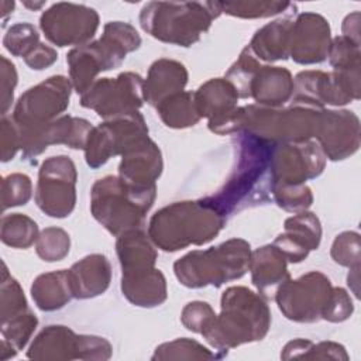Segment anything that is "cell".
Returning a JSON list of instances; mask_svg holds the SVG:
<instances>
[{
    "mask_svg": "<svg viewBox=\"0 0 361 361\" xmlns=\"http://www.w3.org/2000/svg\"><path fill=\"white\" fill-rule=\"evenodd\" d=\"M121 292L134 306L154 307L166 300V281L157 268L123 274Z\"/></svg>",
    "mask_w": 361,
    "mask_h": 361,
    "instance_id": "26",
    "label": "cell"
},
{
    "mask_svg": "<svg viewBox=\"0 0 361 361\" xmlns=\"http://www.w3.org/2000/svg\"><path fill=\"white\" fill-rule=\"evenodd\" d=\"M116 250L123 274H134L155 268L157 251L147 238V234L140 228L118 235Z\"/></svg>",
    "mask_w": 361,
    "mask_h": 361,
    "instance_id": "28",
    "label": "cell"
},
{
    "mask_svg": "<svg viewBox=\"0 0 361 361\" xmlns=\"http://www.w3.org/2000/svg\"><path fill=\"white\" fill-rule=\"evenodd\" d=\"M162 172V155L152 140H145L121 155L118 176L137 188L157 186L155 180Z\"/></svg>",
    "mask_w": 361,
    "mask_h": 361,
    "instance_id": "19",
    "label": "cell"
},
{
    "mask_svg": "<svg viewBox=\"0 0 361 361\" xmlns=\"http://www.w3.org/2000/svg\"><path fill=\"white\" fill-rule=\"evenodd\" d=\"M251 250L243 238H231L204 251L195 250L173 264L178 281L188 288L221 286L240 279L250 269Z\"/></svg>",
    "mask_w": 361,
    "mask_h": 361,
    "instance_id": "7",
    "label": "cell"
},
{
    "mask_svg": "<svg viewBox=\"0 0 361 361\" xmlns=\"http://www.w3.org/2000/svg\"><path fill=\"white\" fill-rule=\"evenodd\" d=\"M72 295L76 299H89L102 295L110 285L111 267L102 254H92L75 262L69 269Z\"/></svg>",
    "mask_w": 361,
    "mask_h": 361,
    "instance_id": "21",
    "label": "cell"
},
{
    "mask_svg": "<svg viewBox=\"0 0 361 361\" xmlns=\"http://www.w3.org/2000/svg\"><path fill=\"white\" fill-rule=\"evenodd\" d=\"M20 149L18 130L11 118L3 116L1 118V161L7 162L14 158Z\"/></svg>",
    "mask_w": 361,
    "mask_h": 361,
    "instance_id": "47",
    "label": "cell"
},
{
    "mask_svg": "<svg viewBox=\"0 0 361 361\" xmlns=\"http://www.w3.org/2000/svg\"><path fill=\"white\" fill-rule=\"evenodd\" d=\"M220 11L240 18H264L281 14L293 4L282 1H219Z\"/></svg>",
    "mask_w": 361,
    "mask_h": 361,
    "instance_id": "35",
    "label": "cell"
},
{
    "mask_svg": "<svg viewBox=\"0 0 361 361\" xmlns=\"http://www.w3.org/2000/svg\"><path fill=\"white\" fill-rule=\"evenodd\" d=\"M1 241L13 248H28L38 238L37 223L21 213H13L1 219Z\"/></svg>",
    "mask_w": 361,
    "mask_h": 361,
    "instance_id": "32",
    "label": "cell"
},
{
    "mask_svg": "<svg viewBox=\"0 0 361 361\" xmlns=\"http://www.w3.org/2000/svg\"><path fill=\"white\" fill-rule=\"evenodd\" d=\"M314 137L330 161H343L360 148V120L350 110H322Z\"/></svg>",
    "mask_w": 361,
    "mask_h": 361,
    "instance_id": "16",
    "label": "cell"
},
{
    "mask_svg": "<svg viewBox=\"0 0 361 361\" xmlns=\"http://www.w3.org/2000/svg\"><path fill=\"white\" fill-rule=\"evenodd\" d=\"M220 14L219 1H149L141 8L140 24L162 42L190 47Z\"/></svg>",
    "mask_w": 361,
    "mask_h": 361,
    "instance_id": "5",
    "label": "cell"
},
{
    "mask_svg": "<svg viewBox=\"0 0 361 361\" xmlns=\"http://www.w3.org/2000/svg\"><path fill=\"white\" fill-rule=\"evenodd\" d=\"M331 258L336 264L355 268L360 267V234L357 231H344L338 234L331 245Z\"/></svg>",
    "mask_w": 361,
    "mask_h": 361,
    "instance_id": "41",
    "label": "cell"
},
{
    "mask_svg": "<svg viewBox=\"0 0 361 361\" xmlns=\"http://www.w3.org/2000/svg\"><path fill=\"white\" fill-rule=\"evenodd\" d=\"M32 360H80V334L61 324L47 326L27 353Z\"/></svg>",
    "mask_w": 361,
    "mask_h": 361,
    "instance_id": "25",
    "label": "cell"
},
{
    "mask_svg": "<svg viewBox=\"0 0 361 361\" xmlns=\"http://www.w3.org/2000/svg\"><path fill=\"white\" fill-rule=\"evenodd\" d=\"M31 296L41 310L52 312L63 307L73 298L68 269L37 276L31 286Z\"/></svg>",
    "mask_w": 361,
    "mask_h": 361,
    "instance_id": "29",
    "label": "cell"
},
{
    "mask_svg": "<svg viewBox=\"0 0 361 361\" xmlns=\"http://www.w3.org/2000/svg\"><path fill=\"white\" fill-rule=\"evenodd\" d=\"M188 83V71L183 63L173 59H158L144 80V100L157 107L162 100L183 92Z\"/></svg>",
    "mask_w": 361,
    "mask_h": 361,
    "instance_id": "24",
    "label": "cell"
},
{
    "mask_svg": "<svg viewBox=\"0 0 361 361\" xmlns=\"http://www.w3.org/2000/svg\"><path fill=\"white\" fill-rule=\"evenodd\" d=\"M271 326V312L261 295L245 286H231L221 295V313L202 331L223 355L244 343L262 340Z\"/></svg>",
    "mask_w": 361,
    "mask_h": 361,
    "instance_id": "2",
    "label": "cell"
},
{
    "mask_svg": "<svg viewBox=\"0 0 361 361\" xmlns=\"http://www.w3.org/2000/svg\"><path fill=\"white\" fill-rule=\"evenodd\" d=\"M326 165V157L317 141L275 142L271 155L272 186L305 185L317 178Z\"/></svg>",
    "mask_w": 361,
    "mask_h": 361,
    "instance_id": "14",
    "label": "cell"
},
{
    "mask_svg": "<svg viewBox=\"0 0 361 361\" xmlns=\"http://www.w3.org/2000/svg\"><path fill=\"white\" fill-rule=\"evenodd\" d=\"M140 45L141 37L131 24L110 21L104 25L100 39L71 49L66 62L76 93L82 96L96 82L100 72L118 68L126 55L138 49Z\"/></svg>",
    "mask_w": 361,
    "mask_h": 361,
    "instance_id": "4",
    "label": "cell"
},
{
    "mask_svg": "<svg viewBox=\"0 0 361 361\" xmlns=\"http://www.w3.org/2000/svg\"><path fill=\"white\" fill-rule=\"evenodd\" d=\"M358 271H360V267L350 268V274L347 276V283L353 290V293L355 295V298H358V275H360Z\"/></svg>",
    "mask_w": 361,
    "mask_h": 361,
    "instance_id": "50",
    "label": "cell"
},
{
    "mask_svg": "<svg viewBox=\"0 0 361 361\" xmlns=\"http://www.w3.org/2000/svg\"><path fill=\"white\" fill-rule=\"evenodd\" d=\"M302 358L307 360H343L348 361V354L344 345L334 341H320L317 344L310 343L305 350Z\"/></svg>",
    "mask_w": 361,
    "mask_h": 361,
    "instance_id": "45",
    "label": "cell"
},
{
    "mask_svg": "<svg viewBox=\"0 0 361 361\" xmlns=\"http://www.w3.org/2000/svg\"><path fill=\"white\" fill-rule=\"evenodd\" d=\"M343 37L360 44V13L348 14L343 21Z\"/></svg>",
    "mask_w": 361,
    "mask_h": 361,
    "instance_id": "49",
    "label": "cell"
},
{
    "mask_svg": "<svg viewBox=\"0 0 361 361\" xmlns=\"http://www.w3.org/2000/svg\"><path fill=\"white\" fill-rule=\"evenodd\" d=\"M142 102L144 80L134 72L97 79L80 96V106L94 110L104 120L137 111Z\"/></svg>",
    "mask_w": 361,
    "mask_h": 361,
    "instance_id": "11",
    "label": "cell"
},
{
    "mask_svg": "<svg viewBox=\"0 0 361 361\" xmlns=\"http://www.w3.org/2000/svg\"><path fill=\"white\" fill-rule=\"evenodd\" d=\"M322 240V226L312 212H299L285 220V231L272 243L288 262L303 261L309 251L317 250Z\"/></svg>",
    "mask_w": 361,
    "mask_h": 361,
    "instance_id": "18",
    "label": "cell"
},
{
    "mask_svg": "<svg viewBox=\"0 0 361 361\" xmlns=\"http://www.w3.org/2000/svg\"><path fill=\"white\" fill-rule=\"evenodd\" d=\"M1 116H6L13 103L14 87L17 85V71L13 62L1 56Z\"/></svg>",
    "mask_w": 361,
    "mask_h": 361,
    "instance_id": "46",
    "label": "cell"
},
{
    "mask_svg": "<svg viewBox=\"0 0 361 361\" xmlns=\"http://www.w3.org/2000/svg\"><path fill=\"white\" fill-rule=\"evenodd\" d=\"M193 97L200 118H209L207 126H213L228 117L237 109L238 100L237 90L226 78L207 80L193 93Z\"/></svg>",
    "mask_w": 361,
    "mask_h": 361,
    "instance_id": "23",
    "label": "cell"
},
{
    "mask_svg": "<svg viewBox=\"0 0 361 361\" xmlns=\"http://www.w3.org/2000/svg\"><path fill=\"white\" fill-rule=\"evenodd\" d=\"M275 142L248 133H237L235 166L224 186L202 202L224 217L272 195L271 155Z\"/></svg>",
    "mask_w": 361,
    "mask_h": 361,
    "instance_id": "1",
    "label": "cell"
},
{
    "mask_svg": "<svg viewBox=\"0 0 361 361\" xmlns=\"http://www.w3.org/2000/svg\"><path fill=\"white\" fill-rule=\"evenodd\" d=\"M286 262L285 255L274 244L264 245L251 252L248 271H251V281L262 298H274L278 288L290 278Z\"/></svg>",
    "mask_w": 361,
    "mask_h": 361,
    "instance_id": "20",
    "label": "cell"
},
{
    "mask_svg": "<svg viewBox=\"0 0 361 361\" xmlns=\"http://www.w3.org/2000/svg\"><path fill=\"white\" fill-rule=\"evenodd\" d=\"M329 21L316 13H302L292 24L289 56L302 65L320 63L330 47Z\"/></svg>",
    "mask_w": 361,
    "mask_h": 361,
    "instance_id": "17",
    "label": "cell"
},
{
    "mask_svg": "<svg viewBox=\"0 0 361 361\" xmlns=\"http://www.w3.org/2000/svg\"><path fill=\"white\" fill-rule=\"evenodd\" d=\"M293 78L286 68L261 65L250 83V97L257 104L279 109L292 99Z\"/></svg>",
    "mask_w": 361,
    "mask_h": 361,
    "instance_id": "22",
    "label": "cell"
},
{
    "mask_svg": "<svg viewBox=\"0 0 361 361\" xmlns=\"http://www.w3.org/2000/svg\"><path fill=\"white\" fill-rule=\"evenodd\" d=\"M327 58L334 69H351L360 66V44L340 35L329 47Z\"/></svg>",
    "mask_w": 361,
    "mask_h": 361,
    "instance_id": "42",
    "label": "cell"
},
{
    "mask_svg": "<svg viewBox=\"0 0 361 361\" xmlns=\"http://www.w3.org/2000/svg\"><path fill=\"white\" fill-rule=\"evenodd\" d=\"M38 320L35 314L27 309L10 319L1 320V350L0 357L7 360L14 357L24 345L28 343L31 334L34 333Z\"/></svg>",
    "mask_w": 361,
    "mask_h": 361,
    "instance_id": "30",
    "label": "cell"
},
{
    "mask_svg": "<svg viewBox=\"0 0 361 361\" xmlns=\"http://www.w3.org/2000/svg\"><path fill=\"white\" fill-rule=\"evenodd\" d=\"M44 35L56 47L85 45L99 28L94 8L75 3H55L39 18Z\"/></svg>",
    "mask_w": 361,
    "mask_h": 361,
    "instance_id": "13",
    "label": "cell"
},
{
    "mask_svg": "<svg viewBox=\"0 0 361 361\" xmlns=\"http://www.w3.org/2000/svg\"><path fill=\"white\" fill-rule=\"evenodd\" d=\"M27 300L20 283L8 274L6 264H3L1 275V306L0 316L1 320L10 319L24 310H27Z\"/></svg>",
    "mask_w": 361,
    "mask_h": 361,
    "instance_id": "38",
    "label": "cell"
},
{
    "mask_svg": "<svg viewBox=\"0 0 361 361\" xmlns=\"http://www.w3.org/2000/svg\"><path fill=\"white\" fill-rule=\"evenodd\" d=\"M214 317H216V313L212 309V306L207 302H200V300L189 302L183 307L180 314V320L183 326L188 330L199 334H202V331L213 322Z\"/></svg>",
    "mask_w": 361,
    "mask_h": 361,
    "instance_id": "43",
    "label": "cell"
},
{
    "mask_svg": "<svg viewBox=\"0 0 361 361\" xmlns=\"http://www.w3.org/2000/svg\"><path fill=\"white\" fill-rule=\"evenodd\" d=\"M25 7H28V8H31V10H38V8H41L42 6H45V1H38V3H28V1H24L23 3Z\"/></svg>",
    "mask_w": 361,
    "mask_h": 361,
    "instance_id": "52",
    "label": "cell"
},
{
    "mask_svg": "<svg viewBox=\"0 0 361 361\" xmlns=\"http://www.w3.org/2000/svg\"><path fill=\"white\" fill-rule=\"evenodd\" d=\"M219 354L209 351L200 343L190 338H176L155 348L152 360H214Z\"/></svg>",
    "mask_w": 361,
    "mask_h": 361,
    "instance_id": "33",
    "label": "cell"
},
{
    "mask_svg": "<svg viewBox=\"0 0 361 361\" xmlns=\"http://www.w3.org/2000/svg\"><path fill=\"white\" fill-rule=\"evenodd\" d=\"M13 8H14V3L13 1H1V16H3L4 20H6L7 14L10 11H13Z\"/></svg>",
    "mask_w": 361,
    "mask_h": 361,
    "instance_id": "51",
    "label": "cell"
},
{
    "mask_svg": "<svg viewBox=\"0 0 361 361\" xmlns=\"http://www.w3.org/2000/svg\"><path fill=\"white\" fill-rule=\"evenodd\" d=\"M72 83L62 75H55L30 87L14 107L11 120L17 127H32L49 123L69 106Z\"/></svg>",
    "mask_w": 361,
    "mask_h": 361,
    "instance_id": "12",
    "label": "cell"
},
{
    "mask_svg": "<svg viewBox=\"0 0 361 361\" xmlns=\"http://www.w3.org/2000/svg\"><path fill=\"white\" fill-rule=\"evenodd\" d=\"M69 234L59 227H47L39 233L35 241L38 257L47 262L63 259L69 254Z\"/></svg>",
    "mask_w": 361,
    "mask_h": 361,
    "instance_id": "36",
    "label": "cell"
},
{
    "mask_svg": "<svg viewBox=\"0 0 361 361\" xmlns=\"http://www.w3.org/2000/svg\"><path fill=\"white\" fill-rule=\"evenodd\" d=\"M224 223L226 217L202 200L175 202L151 217L148 237L158 248L172 252L212 241Z\"/></svg>",
    "mask_w": 361,
    "mask_h": 361,
    "instance_id": "3",
    "label": "cell"
},
{
    "mask_svg": "<svg viewBox=\"0 0 361 361\" xmlns=\"http://www.w3.org/2000/svg\"><path fill=\"white\" fill-rule=\"evenodd\" d=\"M56 59H58V52L52 47L39 42L38 47L30 55H27L24 58V62L31 69L42 71V69H47L48 66H51Z\"/></svg>",
    "mask_w": 361,
    "mask_h": 361,
    "instance_id": "48",
    "label": "cell"
},
{
    "mask_svg": "<svg viewBox=\"0 0 361 361\" xmlns=\"http://www.w3.org/2000/svg\"><path fill=\"white\" fill-rule=\"evenodd\" d=\"M76 168L66 155L45 159L38 172L35 203L48 216L63 219L76 203Z\"/></svg>",
    "mask_w": 361,
    "mask_h": 361,
    "instance_id": "10",
    "label": "cell"
},
{
    "mask_svg": "<svg viewBox=\"0 0 361 361\" xmlns=\"http://www.w3.org/2000/svg\"><path fill=\"white\" fill-rule=\"evenodd\" d=\"M330 279L317 271L292 281L288 278L274 299L283 316L298 323H314L322 319L331 296Z\"/></svg>",
    "mask_w": 361,
    "mask_h": 361,
    "instance_id": "9",
    "label": "cell"
},
{
    "mask_svg": "<svg viewBox=\"0 0 361 361\" xmlns=\"http://www.w3.org/2000/svg\"><path fill=\"white\" fill-rule=\"evenodd\" d=\"M32 183L24 173H11L1 182V209L25 204L31 199Z\"/></svg>",
    "mask_w": 361,
    "mask_h": 361,
    "instance_id": "40",
    "label": "cell"
},
{
    "mask_svg": "<svg viewBox=\"0 0 361 361\" xmlns=\"http://www.w3.org/2000/svg\"><path fill=\"white\" fill-rule=\"evenodd\" d=\"M353 312L354 305L347 290L343 288H333L330 300L324 309L322 319L333 323H340L347 320L353 314Z\"/></svg>",
    "mask_w": 361,
    "mask_h": 361,
    "instance_id": "44",
    "label": "cell"
},
{
    "mask_svg": "<svg viewBox=\"0 0 361 361\" xmlns=\"http://www.w3.org/2000/svg\"><path fill=\"white\" fill-rule=\"evenodd\" d=\"M39 44V34L32 24L28 23H17L11 25L4 38V48L14 56L25 58L30 55Z\"/></svg>",
    "mask_w": 361,
    "mask_h": 361,
    "instance_id": "37",
    "label": "cell"
},
{
    "mask_svg": "<svg viewBox=\"0 0 361 361\" xmlns=\"http://www.w3.org/2000/svg\"><path fill=\"white\" fill-rule=\"evenodd\" d=\"M17 130L24 159H32L54 144H63L73 149H85L93 126L85 118L61 116L45 124L17 127Z\"/></svg>",
    "mask_w": 361,
    "mask_h": 361,
    "instance_id": "15",
    "label": "cell"
},
{
    "mask_svg": "<svg viewBox=\"0 0 361 361\" xmlns=\"http://www.w3.org/2000/svg\"><path fill=\"white\" fill-rule=\"evenodd\" d=\"M272 196L279 207L293 213L305 212L313 202L312 190L306 185H274Z\"/></svg>",
    "mask_w": 361,
    "mask_h": 361,
    "instance_id": "39",
    "label": "cell"
},
{
    "mask_svg": "<svg viewBox=\"0 0 361 361\" xmlns=\"http://www.w3.org/2000/svg\"><path fill=\"white\" fill-rule=\"evenodd\" d=\"M261 68V62L255 58V55L245 47L238 59L231 65V68L226 73V79L234 86L238 97L250 99V83Z\"/></svg>",
    "mask_w": 361,
    "mask_h": 361,
    "instance_id": "34",
    "label": "cell"
},
{
    "mask_svg": "<svg viewBox=\"0 0 361 361\" xmlns=\"http://www.w3.org/2000/svg\"><path fill=\"white\" fill-rule=\"evenodd\" d=\"M293 18L282 17L259 28L247 45L258 61H281L289 58L290 30Z\"/></svg>",
    "mask_w": 361,
    "mask_h": 361,
    "instance_id": "27",
    "label": "cell"
},
{
    "mask_svg": "<svg viewBox=\"0 0 361 361\" xmlns=\"http://www.w3.org/2000/svg\"><path fill=\"white\" fill-rule=\"evenodd\" d=\"M148 138V127L138 110L107 118L104 123L93 127L89 135L85 148L86 164L96 169L111 157L123 155Z\"/></svg>",
    "mask_w": 361,
    "mask_h": 361,
    "instance_id": "8",
    "label": "cell"
},
{
    "mask_svg": "<svg viewBox=\"0 0 361 361\" xmlns=\"http://www.w3.org/2000/svg\"><path fill=\"white\" fill-rule=\"evenodd\" d=\"M157 111L164 124L171 128H186L200 120L193 93L185 90L162 100L157 106Z\"/></svg>",
    "mask_w": 361,
    "mask_h": 361,
    "instance_id": "31",
    "label": "cell"
},
{
    "mask_svg": "<svg viewBox=\"0 0 361 361\" xmlns=\"http://www.w3.org/2000/svg\"><path fill=\"white\" fill-rule=\"evenodd\" d=\"M155 196L157 186L137 188L120 176H104L92 188L90 210L106 230L118 237L142 226Z\"/></svg>",
    "mask_w": 361,
    "mask_h": 361,
    "instance_id": "6",
    "label": "cell"
}]
</instances>
